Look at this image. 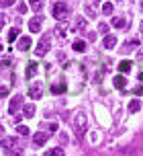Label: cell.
<instances>
[{"label": "cell", "mask_w": 143, "mask_h": 156, "mask_svg": "<svg viewBox=\"0 0 143 156\" xmlns=\"http://www.w3.org/2000/svg\"><path fill=\"white\" fill-rule=\"evenodd\" d=\"M88 127V117L84 111H78L76 113V119H74V133H76V138L82 140L84 138V132H86Z\"/></svg>", "instance_id": "obj_1"}, {"label": "cell", "mask_w": 143, "mask_h": 156, "mask_svg": "<svg viewBox=\"0 0 143 156\" xmlns=\"http://www.w3.org/2000/svg\"><path fill=\"white\" fill-rule=\"evenodd\" d=\"M2 148L6 150V152H12L15 156L23 154V144L16 140V138H8V136H6V138L2 140Z\"/></svg>", "instance_id": "obj_2"}, {"label": "cell", "mask_w": 143, "mask_h": 156, "mask_svg": "<svg viewBox=\"0 0 143 156\" xmlns=\"http://www.w3.org/2000/svg\"><path fill=\"white\" fill-rule=\"evenodd\" d=\"M68 4L65 2H53V8H51V15H53V19H57V21H65L68 19Z\"/></svg>", "instance_id": "obj_3"}, {"label": "cell", "mask_w": 143, "mask_h": 156, "mask_svg": "<svg viewBox=\"0 0 143 156\" xmlns=\"http://www.w3.org/2000/svg\"><path fill=\"white\" fill-rule=\"evenodd\" d=\"M49 39H51V37H49V35H45V37L41 39V43L35 47V55H37V58H43V55L49 51Z\"/></svg>", "instance_id": "obj_4"}, {"label": "cell", "mask_w": 143, "mask_h": 156, "mask_svg": "<svg viewBox=\"0 0 143 156\" xmlns=\"http://www.w3.org/2000/svg\"><path fill=\"white\" fill-rule=\"evenodd\" d=\"M21 105H23V94H16L15 99L10 101V105H8V113H10V115H15Z\"/></svg>", "instance_id": "obj_5"}, {"label": "cell", "mask_w": 143, "mask_h": 156, "mask_svg": "<svg viewBox=\"0 0 143 156\" xmlns=\"http://www.w3.org/2000/svg\"><path fill=\"white\" fill-rule=\"evenodd\" d=\"M47 138H49L47 132H37L33 136V144H35V146H43V144L47 142Z\"/></svg>", "instance_id": "obj_6"}, {"label": "cell", "mask_w": 143, "mask_h": 156, "mask_svg": "<svg viewBox=\"0 0 143 156\" xmlns=\"http://www.w3.org/2000/svg\"><path fill=\"white\" fill-rule=\"evenodd\" d=\"M29 97H31V99H41V97H43V86L41 84H31Z\"/></svg>", "instance_id": "obj_7"}, {"label": "cell", "mask_w": 143, "mask_h": 156, "mask_svg": "<svg viewBox=\"0 0 143 156\" xmlns=\"http://www.w3.org/2000/svg\"><path fill=\"white\" fill-rule=\"evenodd\" d=\"M102 45L106 47V49H112V47L117 45V37H115V35H104V39H102Z\"/></svg>", "instance_id": "obj_8"}, {"label": "cell", "mask_w": 143, "mask_h": 156, "mask_svg": "<svg viewBox=\"0 0 143 156\" xmlns=\"http://www.w3.org/2000/svg\"><path fill=\"white\" fill-rule=\"evenodd\" d=\"M29 29H31L33 33H39L41 31V19H39V16H35V19L29 21Z\"/></svg>", "instance_id": "obj_9"}, {"label": "cell", "mask_w": 143, "mask_h": 156, "mask_svg": "<svg viewBox=\"0 0 143 156\" xmlns=\"http://www.w3.org/2000/svg\"><path fill=\"white\" fill-rule=\"evenodd\" d=\"M16 47H18L21 51H27V49L31 47V39H29V37H21V39H18V43H16Z\"/></svg>", "instance_id": "obj_10"}, {"label": "cell", "mask_w": 143, "mask_h": 156, "mask_svg": "<svg viewBox=\"0 0 143 156\" xmlns=\"http://www.w3.org/2000/svg\"><path fill=\"white\" fill-rule=\"evenodd\" d=\"M86 27H88L86 19H82V16H78V19H76V31H86Z\"/></svg>", "instance_id": "obj_11"}, {"label": "cell", "mask_w": 143, "mask_h": 156, "mask_svg": "<svg viewBox=\"0 0 143 156\" xmlns=\"http://www.w3.org/2000/svg\"><path fill=\"white\" fill-rule=\"evenodd\" d=\"M139 109H141V101H139V99H133V101L129 103V111H131V113H137Z\"/></svg>", "instance_id": "obj_12"}, {"label": "cell", "mask_w": 143, "mask_h": 156, "mask_svg": "<svg viewBox=\"0 0 143 156\" xmlns=\"http://www.w3.org/2000/svg\"><path fill=\"white\" fill-rule=\"evenodd\" d=\"M125 25H127V21H125L123 16H115V19H112V27H117V29H123Z\"/></svg>", "instance_id": "obj_13"}, {"label": "cell", "mask_w": 143, "mask_h": 156, "mask_svg": "<svg viewBox=\"0 0 143 156\" xmlns=\"http://www.w3.org/2000/svg\"><path fill=\"white\" fill-rule=\"evenodd\" d=\"M125 84H127V78L123 76V74H119V76L115 78V86L117 88H125Z\"/></svg>", "instance_id": "obj_14"}, {"label": "cell", "mask_w": 143, "mask_h": 156, "mask_svg": "<svg viewBox=\"0 0 143 156\" xmlns=\"http://www.w3.org/2000/svg\"><path fill=\"white\" fill-rule=\"evenodd\" d=\"M51 93H53V94L65 93V82H59V84H53V86H51Z\"/></svg>", "instance_id": "obj_15"}, {"label": "cell", "mask_w": 143, "mask_h": 156, "mask_svg": "<svg viewBox=\"0 0 143 156\" xmlns=\"http://www.w3.org/2000/svg\"><path fill=\"white\" fill-rule=\"evenodd\" d=\"M135 45H139V41H135V39H131V41H127L125 43V47H123V51L127 54V51H133L135 49Z\"/></svg>", "instance_id": "obj_16"}, {"label": "cell", "mask_w": 143, "mask_h": 156, "mask_svg": "<svg viewBox=\"0 0 143 156\" xmlns=\"http://www.w3.org/2000/svg\"><path fill=\"white\" fill-rule=\"evenodd\" d=\"M72 47H74L76 51H84V49H86V43H84L82 39H78V41H74V43H72Z\"/></svg>", "instance_id": "obj_17"}, {"label": "cell", "mask_w": 143, "mask_h": 156, "mask_svg": "<svg viewBox=\"0 0 143 156\" xmlns=\"http://www.w3.org/2000/svg\"><path fill=\"white\" fill-rule=\"evenodd\" d=\"M55 29H57V35H59V37H64L65 33H68V25H65V23H64V21H62V23L57 25Z\"/></svg>", "instance_id": "obj_18"}, {"label": "cell", "mask_w": 143, "mask_h": 156, "mask_svg": "<svg viewBox=\"0 0 143 156\" xmlns=\"http://www.w3.org/2000/svg\"><path fill=\"white\" fill-rule=\"evenodd\" d=\"M45 156H65V154H64V150H62V148H51Z\"/></svg>", "instance_id": "obj_19"}, {"label": "cell", "mask_w": 143, "mask_h": 156, "mask_svg": "<svg viewBox=\"0 0 143 156\" xmlns=\"http://www.w3.org/2000/svg\"><path fill=\"white\" fill-rule=\"evenodd\" d=\"M25 117H33L35 115V107H33V105H25Z\"/></svg>", "instance_id": "obj_20"}, {"label": "cell", "mask_w": 143, "mask_h": 156, "mask_svg": "<svg viewBox=\"0 0 143 156\" xmlns=\"http://www.w3.org/2000/svg\"><path fill=\"white\" fill-rule=\"evenodd\" d=\"M129 70H131V62H121L119 64V72L125 74V72H129Z\"/></svg>", "instance_id": "obj_21"}, {"label": "cell", "mask_w": 143, "mask_h": 156, "mask_svg": "<svg viewBox=\"0 0 143 156\" xmlns=\"http://www.w3.org/2000/svg\"><path fill=\"white\" fill-rule=\"evenodd\" d=\"M16 132L21 133V136H29V127H27V125H23V123H21V125H16Z\"/></svg>", "instance_id": "obj_22"}, {"label": "cell", "mask_w": 143, "mask_h": 156, "mask_svg": "<svg viewBox=\"0 0 143 156\" xmlns=\"http://www.w3.org/2000/svg\"><path fill=\"white\" fill-rule=\"evenodd\" d=\"M102 12L104 15H111L112 12V2H104L102 4Z\"/></svg>", "instance_id": "obj_23"}, {"label": "cell", "mask_w": 143, "mask_h": 156, "mask_svg": "<svg viewBox=\"0 0 143 156\" xmlns=\"http://www.w3.org/2000/svg\"><path fill=\"white\" fill-rule=\"evenodd\" d=\"M108 29H111V27H108L106 23H100V25H98V31L102 33V35H108Z\"/></svg>", "instance_id": "obj_24"}, {"label": "cell", "mask_w": 143, "mask_h": 156, "mask_svg": "<svg viewBox=\"0 0 143 156\" xmlns=\"http://www.w3.org/2000/svg\"><path fill=\"white\" fill-rule=\"evenodd\" d=\"M35 72H37V64H31V66L27 68V78H31Z\"/></svg>", "instance_id": "obj_25"}, {"label": "cell", "mask_w": 143, "mask_h": 156, "mask_svg": "<svg viewBox=\"0 0 143 156\" xmlns=\"http://www.w3.org/2000/svg\"><path fill=\"white\" fill-rule=\"evenodd\" d=\"M31 4H33V8H35V12H39V10H41V4H43V0H31Z\"/></svg>", "instance_id": "obj_26"}, {"label": "cell", "mask_w": 143, "mask_h": 156, "mask_svg": "<svg viewBox=\"0 0 143 156\" xmlns=\"http://www.w3.org/2000/svg\"><path fill=\"white\" fill-rule=\"evenodd\" d=\"M16 37H18V29H10V33H8V41H15Z\"/></svg>", "instance_id": "obj_27"}, {"label": "cell", "mask_w": 143, "mask_h": 156, "mask_svg": "<svg viewBox=\"0 0 143 156\" xmlns=\"http://www.w3.org/2000/svg\"><path fill=\"white\" fill-rule=\"evenodd\" d=\"M12 4H15V0H0V6H4V8L12 6Z\"/></svg>", "instance_id": "obj_28"}, {"label": "cell", "mask_w": 143, "mask_h": 156, "mask_svg": "<svg viewBox=\"0 0 143 156\" xmlns=\"http://www.w3.org/2000/svg\"><path fill=\"white\" fill-rule=\"evenodd\" d=\"M86 12H88V16H94L96 12H94V6H86Z\"/></svg>", "instance_id": "obj_29"}, {"label": "cell", "mask_w": 143, "mask_h": 156, "mask_svg": "<svg viewBox=\"0 0 143 156\" xmlns=\"http://www.w3.org/2000/svg\"><path fill=\"white\" fill-rule=\"evenodd\" d=\"M8 94V88L6 86H0V97H6Z\"/></svg>", "instance_id": "obj_30"}, {"label": "cell", "mask_w": 143, "mask_h": 156, "mask_svg": "<svg viewBox=\"0 0 143 156\" xmlns=\"http://www.w3.org/2000/svg\"><path fill=\"white\" fill-rule=\"evenodd\" d=\"M16 8H18V12H27V4H23V2H21Z\"/></svg>", "instance_id": "obj_31"}, {"label": "cell", "mask_w": 143, "mask_h": 156, "mask_svg": "<svg viewBox=\"0 0 143 156\" xmlns=\"http://www.w3.org/2000/svg\"><path fill=\"white\" fill-rule=\"evenodd\" d=\"M8 66H10L8 60H2V62H0V68H8Z\"/></svg>", "instance_id": "obj_32"}, {"label": "cell", "mask_w": 143, "mask_h": 156, "mask_svg": "<svg viewBox=\"0 0 143 156\" xmlns=\"http://www.w3.org/2000/svg\"><path fill=\"white\" fill-rule=\"evenodd\" d=\"M53 132H57V123H51V125H49V133H53Z\"/></svg>", "instance_id": "obj_33"}, {"label": "cell", "mask_w": 143, "mask_h": 156, "mask_svg": "<svg viewBox=\"0 0 143 156\" xmlns=\"http://www.w3.org/2000/svg\"><path fill=\"white\" fill-rule=\"evenodd\" d=\"M0 136H2V125H0Z\"/></svg>", "instance_id": "obj_34"}, {"label": "cell", "mask_w": 143, "mask_h": 156, "mask_svg": "<svg viewBox=\"0 0 143 156\" xmlns=\"http://www.w3.org/2000/svg\"><path fill=\"white\" fill-rule=\"evenodd\" d=\"M115 2H121V0H115Z\"/></svg>", "instance_id": "obj_35"}, {"label": "cell", "mask_w": 143, "mask_h": 156, "mask_svg": "<svg viewBox=\"0 0 143 156\" xmlns=\"http://www.w3.org/2000/svg\"><path fill=\"white\" fill-rule=\"evenodd\" d=\"M141 8H143V2H141Z\"/></svg>", "instance_id": "obj_36"}]
</instances>
